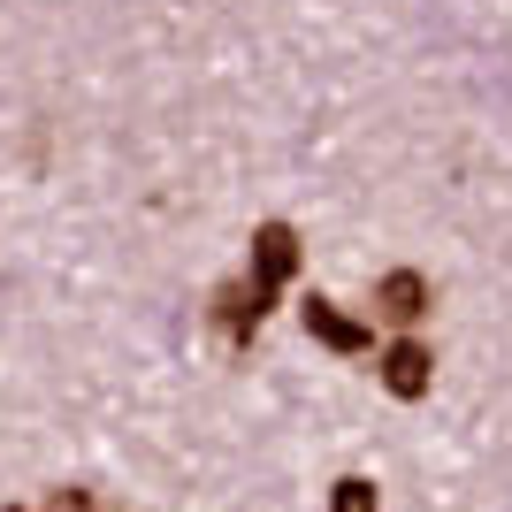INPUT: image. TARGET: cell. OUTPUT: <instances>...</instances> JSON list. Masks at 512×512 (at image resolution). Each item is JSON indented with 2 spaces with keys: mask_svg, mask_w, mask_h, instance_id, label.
Instances as JSON below:
<instances>
[{
  "mask_svg": "<svg viewBox=\"0 0 512 512\" xmlns=\"http://www.w3.org/2000/svg\"><path fill=\"white\" fill-rule=\"evenodd\" d=\"M268 291H253V276L245 283H222V291H214V329H222V337H230V352H253V337H260V321H268Z\"/></svg>",
  "mask_w": 512,
  "mask_h": 512,
  "instance_id": "cell-1",
  "label": "cell"
},
{
  "mask_svg": "<svg viewBox=\"0 0 512 512\" xmlns=\"http://www.w3.org/2000/svg\"><path fill=\"white\" fill-rule=\"evenodd\" d=\"M245 276H253V291L276 299L283 283L299 276V230H291V222H260L253 230V268H245Z\"/></svg>",
  "mask_w": 512,
  "mask_h": 512,
  "instance_id": "cell-2",
  "label": "cell"
},
{
  "mask_svg": "<svg viewBox=\"0 0 512 512\" xmlns=\"http://www.w3.org/2000/svg\"><path fill=\"white\" fill-rule=\"evenodd\" d=\"M299 321H306V337H314V344H329V352H344V360L375 352V329H367V321H352L337 299H321V291L299 306Z\"/></svg>",
  "mask_w": 512,
  "mask_h": 512,
  "instance_id": "cell-3",
  "label": "cell"
},
{
  "mask_svg": "<svg viewBox=\"0 0 512 512\" xmlns=\"http://www.w3.org/2000/svg\"><path fill=\"white\" fill-rule=\"evenodd\" d=\"M375 375H383L390 398H421V390L436 383V360H428V344H421V337H398L383 360H375Z\"/></svg>",
  "mask_w": 512,
  "mask_h": 512,
  "instance_id": "cell-4",
  "label": "cell"
},
{
  "mask_svg": "<svg viewBox=\"0 0 512 512\" xmlns=\"http://www.w3.org/2000/svg\"><path fill=\"white\" fill-rule=\"evenodd\" d=\"M436 306V291H428V276L421 268H390L383 283H375V314L383 321H398V329H413V321Z\"/></svg>",
  "mask_w": 512,
  "mask_h": 512,
  "instance_id": "cell-5",
  "label": "cell"
},
{
  "mask_svg": "<svg viewBox=\"0 0 512 512\" xmlns=\"http://www.w3.org/2000/svg\"><path fill=\"white\" fill-rule=\"evenodd\" d=\"M39 512H123V505H107L100 490H77V482H62V490H46Z\"/></svg>",
  "mask_w": 512,
  "mask_h": 512,
  "instance_id": "cell-6",
  "label": "cell"
},
{
  "mask_svg": "<svg viewBox=\"0 0 512 512\" xmlns=\"http://www.w3.org/2000/svg\"><path fill=\"white\" fill-rule=\"evenodd\" d=\"M329 512H375V482H367V474H344L337 490H329Z\"/></svg>",
  "mask_w": 512,
  "mask_h": 512,
  "instance_id": "cell-7",
  "label": "cell"
},
{
  "mask_svg": "<svg viewBox=\"0 0 512 512\" xmlns=\"http://www.w3.org/2000/svg\"><path fill=\"white\" fill-rule=\"evenodd\" d=\"M0 512H23V505H0Z\"/></svg>",
  "mask_w": 512,
  "mask_h": 512,
  "instance_id": "cell-8",
  "label": "cell"
}]
</instances>
